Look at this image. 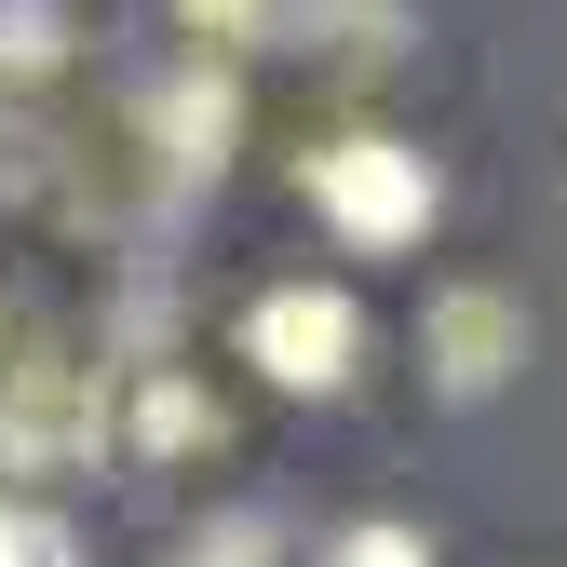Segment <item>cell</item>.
Wrapping results in <instances>:
<instances>
[{
    "instance_id": "obj_1",
    "label": "cell",
    "mask_w": 567,
    "mask_h": 567,
    "mask_svg": "<svg viewBox=\"0 0 567 567\" xmlns=\"http://www.w3.org/2000/svg\"><path fill=\"white\" fill-rule=\"evenodd\" d=\"M298 189H311V217L351 257H405L446 217V176H433V150H405V135H324V150L298 163Z\"/></svg>"
},
{
    "instance_id": "obj_2",
    "label": "cell",
    "mask_w": 567,
    "mask_h": 567,
    "mask_svg": "<svg viewBox=\"0 0 567 567\" xmlns=\"http://www.w3.org/2000/svg\"><path fill=\"white\" fill-rule=\"evenodd\" d=\"M109 446V379L82 351H14L0 365V473H82Z\"/></svg>"
},
{
    "instance_id": "obj_3",
    "label": "cell",
    "mask_w": 567,
    "mask_h": 567,
    "mask_svg": "<svg viewBox=\"0 0 567 567\" xmlns=\"http://www.w3.org/2000/svg\"><path fill=\"white\" fill-rule=\"evenodd\" d=\"M244 365L270 392H351L365 365V311H351V284H270L244 311Z\"/></svg>"
},
{
    "instance_id": "obj_4",
    "label": "cell",
    "mask_w": 567,
    "mask_h": 567,
    "mask_svg": "<svg viewBox=\"0 0 567 567\" xmlns=\"http://www.w3.org/2000/svg\"><path fill=\"white\" fill-rule=\"evenodd\" d=\"M527 338H540V324H527L514 284H433V311H419V365H433L446 405H486V392H514Z\"/></svg>"
},
{
    "instance_id": "obj_5",
    "label": "cell",
    "mask_w": 567,
    "mask_h": 567,
    "mask_svg": "<svg viewBox=\"0 0 567 567\" xmlns=\"http://www.w3.org/2000/svg\"><path fill=\"white\" fill-rule=\"evenodd\" d=\"M150 135H163V189H217L230 135H244V95L189 68V82H163V95H150Z\"/></svg>"
},
{
    "instance_id": "obj_6",
    "label": "cell",
    "mask_w": 567,
    "mask_h": 567,
    "mask_svg": "<svg viewBox=\"0 0 567 567\" xmlns=\"http://www.w3.org/2000/svg\"><path fill=\"white\" fill-rule=\"evenodd\" d=\"M270 28L298 41V54H324V68H392V41H405L392 0H284Z\"/></svg>"
},
{
    "instance_id": "obj_7",
    "label": "cell",
    "mask_w": 567,
    "mask_h": 567,
    "mask_svg": "<svg viewBox=\"0 0 567 567\" xmlns=\"http://www.w3.org/2000/svg\"><path fill=\"white\" fill-rule=\"evenodd\" d=\"M135 446H150V460H189V446H217V405H203L176 365H135Z\"/></svg>"
},
{
    "instance_id": "obj_8",
    "label": "cell",
    "mask_w": 567,
    "mask_h": 567,
    "mask_svg": "<svg viewBox=\"0 0 567 567\" xmlns=\"http://www.w3.org/2000/svg\"><path fill=\"white\" fill-rule=\"evenodd\" d=\"M0 567H82V527L54 501H0Z\"/></svg>"
},
{
    "instance_id": "obj_9",
    "label": "cell",
    "mask_w": 567,
    "mask_h": 567,
    "mask_svg": "<svg viewBox=\"0 0 567 567\" xmlns=\"http://www.w3.org/2000/svg\"><path fill=\"white\" fill-rule=\"evenodd\" d=\"M54 54H68V14H54V0H0V82H41Z\"/></svg>"
},
{
    "instance_id": "obj_10",
    "label": "cell",
    "mask_w": 567,
    "mask_h": 567,
    "mask_svg": "<svg viewBox=\"0 0 567 567\" xmlns=\"http://www.w3.org/2000/svg\"><path fill=\"white\" fill-rule=\"evenodd\" d=\"M311 567H446L433 540H419V527H392V514H365V527H338Z\"/></svg>"
},
{
    "instance_id": "obj_11",
    "label": "cell",
    "mask_w": 567,
    "mask_h": 567,
    "mask_svg": "<svg viewBox=\"0 0 567 567\" xmlns=\"http://www.w3.org/2000/svg\"><path fill=\"white\" fill-rule=\"evenodd\" d=\"M28 189H54V122L0 109V203H28Z\"/></svg>"
},
{
    "instance_id": "obj_12",
    "label": "cell",
    "mask_w": 567,
    "mask_h": 567,
    "mask_svg": "<svg viewBox=\"0 0 567 567\" xmlns=\"http://www.w3.org/2000/svg\"><path fill=\"white\" fill-rule=\"evenodd\" d=\"M270 554H284V527H270V514H217L176 567H270Z\"/></svg>"
},
{
    "instance_id": "obj_13",
    "label": "cell",
    "mask_w": 567,
    "mask_h": 567,
    "mask_svg": "<svg viewBox=\"0 0 567 567\" xmlns=\"http://www.w3.org/2000/svg\"><path fill=\"white\" fill-rule=\"evenodd\" d=\"M176 14H189V41H270V14H284V0H176Z\"/></svg>"
}]
</instances>
